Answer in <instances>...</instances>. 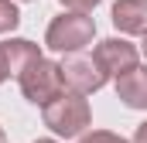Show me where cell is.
<instances>
[{
	"instance_id": "6da1fadb",
	"label": "cell",
	"mask_w": 147,
	"mask_h": 143,
	"mask_svg": "<svg viewBox=\"0 0 147 143\" xmlns=\"http://www.w3.org/2000/svg\"><path fill=\"white\" fill-rule=\"evenodd\" d=\"M17 85H21L24 99L34 102V106H41V109L48 106L51 99H58V96L65 92L62 68H58L55 61H48L45 55H38L34 61H28L24 68L17 72Z\"/></svg>"
},
{
	"instance_id": "7a4b0ae2",
	"label": "cell",
	"mask_w": 147,
	"mask_h": 143,
	"mask_svg": "<svg viewBox=\"0 0 147 143\" xmlns=\"http://www.w3.org/2000/svg\"><path fill=\"white\" fill-rule=\"evenodd\" d=\"M89 119H92V112H89L86 96H82V92H72V89L62 92L58 99H51V102L45 106V126H48L55 136H65V140L82 136L86 126H89Z\"/></svg>"
},
{
	"instance_id": "3957f363",
	"label": "cell",
	"mask_w": 147,
	"mask_h": 143,
	"mask_svg": "<svg viewBox=\"0 0 147 143\" xmlns=\"http://www.w3.org/2000/svg\"><path fill=\"white\" fill-rule=\"evenodd\" d=\"M96 37V21L82 10H69L62 17H55L48 24V34H45V44L58 55H75L82 51L89 41Z\"/></svg>"
},
{
	"instance_id": "277c9868",
	"label": "cell",
	"mask_w": 147,
	"mask_h": 143,
	"mask_svg": "<svg viewBox=\"0 0 147 143\" xmlns=\"http://www.w3.org/2000/svg\"><path fill=\"white\" fill-rule=\"evenodd\" d=\"M58 68H62V78H65V89H72V92L89 96V92H99L106 85V75L96 65V58H86L79 51L69 55L65 61H58Z\"/></svg>"
},
{
	"instance_id": "5b68a950",
	"label": "cell",
	"mask_w": 147,
	"mask_h": 143,
	"mask_svg": "<svg viewBox=\"0 0 147 143\" xmlns=\"http://www.w3.org/2000/svg\"><path fill=\"white\" fill-rule=\"evenodd\" d=\"M137 44H130L127 37H106V41H99L96 44V51H92V58H96V65L103 68L106 78H116V75H123V72H130L137 65Z\"/></svg>"
},
{
	"instance_id": "8992f818",
	"label": "cell",
	"mask_w": 147,
	"mask_h": 143,
	"mask_svg": "<svg viewBox=\"0 0 147 143\" xmlns=\"http://www.w3.org/2000/svg\"><path fill=\"white\" fill-rule=\"evenodd\" d=\"M116 96L130 109H147V65H134L130 72L116 75Z\"/></svg>"
},
{
	"instance_id": "52a82bcc",
	"label": "cell",
	"mask_w": 147,
	"mask_h": 143,
	"mask_svg": "<svg viewBox=\"0 0 147 143\" xmlns=\"http://www.w3.org/2000/svg\"><path fill=\"white\" fill-rule=\"evenodd\" d=\"M113 27L120 34H144L147 31V0H116L113 3Z\"/></svg>"
},
{
	"instance_id": "ba28073f",
	"label": "cell",
	"mask_w": 147,
	"mask_h": 143,
	"mask_svg": "<svg viewBox=\"0 0 147 143\" xmlns=\"http://www.w3.org/2000/svg\"><path fill=\"white\" fill-rule=\"evenodd\" d=\"M3 48H7V61H10V75H17V72L24 68L28 61H34L38 55H41L34 41H24V37H14V41H3Z\"/></svg>"
},
{
	"instance_id": "9c48e42d",
	"label": "cell",
	"mask_w": 147,
	"mask_h": 143,
	"mask_svg": "<svg viewBox=\"0 0 147 143\" xmlns=\"http://www.w3.org/2000/svg\"><path fill=\"white\" fill-rule=\"evenodd\" d=\"M17 24H21V14H17V7H14L10 0H0V34L14 31Z\"/></svg>"
},
{
	"instance_id": "30bf717a",
	"label": "cell",
	"mask_w": 147,
	"mask_h": 143,
	"mask_svg": "<svg viewBox=\"0 0 147 143\" xmlns=\"http://www.w3.org/2000/svg\"><path fill=\"white\" fill-rule=\"evenodd\" d=\"M79 143H127V140L116 136V133H110V130H92V133H82Z\"/></svg>"
},
{
	"instance_id": "8fae6325",
	"label": "cell",
	"mask_w": 147,
	"mask_h": 143,
	"mask_svg": "<svg viewBox=\"0 0 147 143\" xmlns=\"http://www.w3.org/2000/svg\"><path fill=\"white\" fill-rule=\"evenodd\" d=\"M96 3H99V0H62V7H69V10H82V14H89Z\"/></svg>"
},
{
	"instance_id": "7c38bea8",
	"label": "cell",
	"mask_w": 147,
	"mask_h": 143,
	"mask_svg": "<svg viewBox=\"0 0 147 143\" xmlns=\"http://www.w3.org/2000/svg\"><path fill=\"white\" fill-rule=\"evenodd\" d=\"M10 78V61H7V48L0 44V85Z\"/></svg>"
},
{
	"instance_id": "4fadbf2b",
	"label": "cell",
	"mask_w": 147,
	"mask_h": 143,
	"mask_svg": "<svg viewBox=\"0 0 147 143\" xmlns=\"http://www.w3.org/2000/svg\"><path fill=\"white\" fill-rule=\"evenodd\" d=\"M134 143H147V123L137 126V133H134Z\"/></svg>"
},
{
	"instance_id": "5bb4252c",
	"label": "cell",
	"mask_w": 147,
	"mask_h": 143,
	"mask_svg": "<svg viewBox=\"0 0 147 143\" xmlns=\"http://www.w3.org/2000/svg\"><path fill=\"white\" fill-rule=\"evenodd\" d=\"M140 51L147 55V31H144V41H140Z\"/></svg>"
},
{
	"instance_id": "9a60e30c",
	"label": "cell",
	"mask_w": 147,
	"mask_h": 143,
	"mask_svg": "<svg viewBox=\"0 0 147 143\" xmlns=\"http://www.w3.org/2000/svg\"><path fill=\"white\" fill-rule=\"evenodd\" d=\"M0 143H7V136H3V130H0Z\"/></svg>"
},
{
	"instance_id": "2e32d148",
	"label": "cell",
	"mask_w": 147,
	"mask_h": 143,
	"mask_svg": "<svg viewBox=\"0 0 147 143\" xmlns=\"http://www.w3.org/2000/svg\"><path fill=\"white\" fill-rule=\"evenodd\" d=\"M34 143H55V140H34Z\"/></svg>"
}]
</instances>
